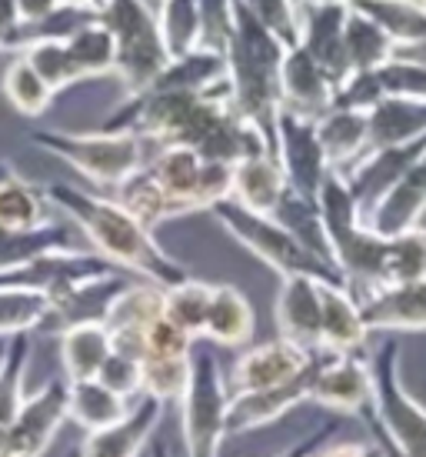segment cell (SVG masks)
I'll return each mask as SVG.
<instances>
[{"label": "cell", "mask_w": 426, "mask_h": 457, "mask_svg": "<svg viewBox=\"0 0 426 457\" xmlns=\"http://www.w3.org/2000/svg\"><path fill=\"white\" fill-rule=\"evenodd\" d=\"M333 97H337V84L326 77L324 67L297 44L287 47V57L280 67V107L320 120L326 111H333Z\"/></svg>", "instance_id": "obj_17"}, {"label": "cell", "mask_w": 426, "mask_h": 457, "mask_svg": "<svg viewBox=\"0 0 426 457\" xmlns=\"http://www.w3.org/2000/svg\"><path fill=\"white\" fill-rule=\"evenodd\" d=\"M97 381L103 387H111L113 394H120L124 401H137V397H143V361L113 351L103 370L97 374Z\"/></svg>", "instance_id": "obj_47"}, {"label": "cell", "mask_w": 426, "mask_h": 457, "mask_svg": "<svg viewBox=\"0 0 426 457\" xmlns=\"http://www.w3.org/2000/svg\"><path fill=\"white\" fill-rule=\"evenodd\" d=\"M213 304V284L197 278H187L174 284V287H163V318L176 324V328L190 334L193 341L203 337L207 328V314Z\"/></svg>", "instance_id": "obj_36"}, {"label": "cell", "mask_w": 426, "mask_h": 457, "mask_svg": "<svg viewBox=\"0 0 426 457\" xmlns=\"http://www.w3.org/2000/svg\"><path fill=\"white\" fill-rule=\"evenodd\" d=\"M51 314V297L24 287H0V337L34 334Z\"/></svg>", "instance_id": "obj_41"}, {"label": "cell", "mask_w": 426, "mask_h": 457, "mask_svg": "<svg viewBox=\"0 0 426 457\" xmlns=\"http://www.w3.org/2000/svg\"><path fill=\"white\" fill-rule=\"evenodd\" d=\"M287 47L297 44V0H240Z\"/></svg>", "instance_id": "obj_48"}, {"label": "cell", "mask_w": 426, "mask_h": 457, "mask_svg": "<svg viewBox=\"0 0 426 457\" xmlns=\"http://www.w3.org/2000/svg\"><path fill=\"white\" fill-rule=\"evenodd\" d=\"M193 354V337L170 324V320L157 318L143 334V361L147 357H190Z\"/></svg>", "instance_id": "obj_49"}, {"label": "cell", "mask_w": 426, "mask_h": 457, "mask_svg": "<svg viewBox=\"0 0 426 457\" xmlns=\"http://www.w3.org/2000/svg\"><path fill=\"white\" fill-rule=\"evenodd\" d=\"M360 314H364L370 334L387 330V334H416L426 330V280L410 284H387L356 297Z\"/></svg>", "instance_id": "obj_18"}, {"label": "cell", "mask_w": 426, "mask_h": 457, "mask_svg": "<svg viewBox=\"0 0 426 457\" xmlns=\"http://www.w3.org/2000/svg\"><path fill=\"white\" fill-rule=\"evenodd\" d=\"M310 401L340 414L373 411V370L364 354H330L324 351L314 374Z\"/></svg>", "instance_id": "obj_10"}, {"label": "cell", "mask_w": 426, "mask_h": 457, "mask_svg": "<svg viewBox=\"0 0 426 457\" xmlns=\"http://www.w3.org/2000/svg\"><path fill=\"white\" fill-rule=\"evenodd\" d=\"M410 280H426V228H414L389 237L387 267H383V284H410Z\"/></svg>", "instance_id": "obj_42"}, {"label": "cell", "mask_w": 426, "mask_h": 457, "mask_svg": "<svg viewBox=\"0 0 426 457\" xmlns=\"http://www.w3.org/2000/svg\"><path fill=\"white\" fill-rule=\"evenodd\" d=\"M423 154H426V137L414 140V144H397V147H376V151H366L364 157L343 174V180L350 184V191H353V197H356V204H360L364 217L400 184L403 174H406Z\"/></svg>", "instance_id": "obj_14"}, {"label": "cell", "mask_w": 426, "mask_h": 457, "mask_svg": "<svg viewBox=\"0 0 426 457\" xmlns=\"http://www.w3.org/2000/svg\"><path fill=\"white\" fill-rule=\"evenodd\" d=\"M113 201L120 204V207H127L130 214L137 217L143 228H160V224H167V220H176V217H184V211L176 207L167 194H163V187L153 180V174L143 167V170H137L134 178H127L117 191L111 194Z\"/></svg>", "instance_id": "obj_35"}, {"label": "cell", "mask_w": 426, "mask_h": 457, "mask_svg": "<svg viewBox=\"0 0 426 457\" xmlns=\"http://www.w3.org/2000/svg\"><path fill=\"white\" fill-rule=\"evenodd\" d=\"M163 314V287L151 280H134L107 311L103 328L111 330L117 354L143 361V334Z\"/></svg>", "instance_id": "obj_16"}, {"label": "cell", "mask_w": 426, "mask_h": 457, "mask_svg": "<svg viewBox=\"0 0 426 457\" xmlns=\"http://www.w3.org/2000/svg\"><path fill=\"white\" fill-rule=\"evenodd\" d=\"M423 224H426V220H423ZM423 224H420V228H423Z\"/></svg>", "instance_id": "obj_60"}, {"label": "cell", "mask_w": 426, "mask_h": 457, "mask_svg": "<svg viewBox=\"0 0 426 457\" xmlns=\"http://www.w3.org/2000/svg\"><path fill=\"white\" fill-rule=\"evenodd\" d=\"M203 167H207V161L197 151H190V147H157L147 170H151L153 180L163 187V194L184 214H193V211H203V201H201Z\"/></svg>", "instance_id": "obj_23"}, {"label": "cell", "mask_w": 426, "mask_h": 457, "mask_svg": "<svg viewBox=\"0 0 426 457\" xmlns=\"http://www.w3.org/2000/svg\"><path fill=\"white\" fill-rule=\"evenodd\" d=\"M287 44L266 30L243 4L233 7V37L226 44V84L230 104L253 128H260L274 144L276 114H280V67Z\"/></svg>", "instance_id": "obj_2"}, {"label": "cell", "mask_w": 426, "mask_h": 457, "mask_svg": "<svg viewBox=\"0 0 426 457\" xmlns=\"http://www.w3.org/2000/svg\"><path fill=\"white\" fill-rule=\"evenodd\" d=\"M347 13H350V4H340V0H297V47L310 54L337 87L350 77L347 51H343Z\"/></svg>", "instance_id": "obj_9"}, {"label": "cell", "mask_w": 426, "mask_h": 457, "mask_svg": "<svg viewBox=\"0 0 426 457\" xmlns=\"http://www.w3.org/2000/svg\"><path fill=\"white\" fill-rule=\"evenodd\" d=\"M233 7L237 0H201V47L226 54L233 37Z\"/></svg>", "instance_id": "obj_46"}, {"label": "cell", "mask_w": 426, "mask_h": 457, "mask_svg": "<svg viewBox=\"0 0 426 457\" xmlns=\"http://www.w3.org/2000/svg\"><path fill=\"white\" fill-rule=\"evenodd\" d=\"M320 284L316 278H287L276 294L280 337L303 351H320Z\"/></svg>", "instance_id": "obj_22"}, {"label": "cell", "mask_w": 426, "mask_h": 457, "mask_svg": "<svg viewBox=\"0 0 426 457\" xmlns=\"http://www.w3.org/2000/svg\"><path fill=\"white\" fill-rule=\"evenodd\" d=\"M333 431V428H324V431H314L307 441H300V445L293 447V451H287V454H280V457H314L320 447H324V441H326V434Z\"/></svg>", "instance_id": "obj_53"}, {"label": "cell", "mask_w": 426, "mask_h": 457, "mask_svg": "<svg viewBox=\"0 0 426 457\" xmlns=\"http://www.w3.org/2000/svg\"><path fill=\"white\" fill-rule=\"evenodd\" d=\"M376 80L387 97H403V101H426V64L410 61V57H393L389 64L376 71Z\"/></svg>", "instance_id": "obj_45"}, {"label": "cell", "mask_w": 426, "mask_h": 457, "mask_svg": "<svg viewBox=\"0 0 426 457\" xmlns=\"http://www.w3.org/2000/svg\"><path fill=\"white\" fill-rule=\"evenodd\" d=\"M370 370H373V420L389 445V457H426V407L403 384L397 341H383L376 347Z\"/></svg>", "instance_id": "obj_6"}, {"label": "cell", "mask_w": 426, "mask_h": 457, "mask_svg": "<svg viewBox=\"0 0 426 457\" xmlns=\"http://www.w3.org/2000/svg\"><path fill=\"white\" fill-rule=\"evenodd\" d=\"M0 90H4V97H7V104H11L13 111L24 117H40L53 101V90L40 80V74L27 64L20 54L4 71Z\"/></svg>", "instance_id": "obj_39"}, {"label": "cell", "mask_w": 426, "mask_h": 457, "mask_svg": "<svg viewBox=\"0 0 426 457\" xmlns=\"http://www.w3.org/2000/svg\"><path fill=\"white\" fill-rule=\"evenodd\" d=\"M67 51H70L77 71H80V80L107 77L117 71V40L101 24V17L84 27V30H77L74 37L67 40Z\"/></svg>", "instance_id": "obj_38"}, {"label": "cell", "mask_w": 426, "mask_h": 457, "mask_svg": "<svg viewBox=\"0 0 426 457\" xmlns=\"http://www.w3.org/2000/svg\"><path fill=\"white\" fill-rule=\"evenodd\" d=\"M20 57L37 71L40 80H44L53 94L74 87L77 80H80V71H77L74 57L67 51V44H53V40L51 44H34V47H27Z\"/></svg>", "instance_id": "obj_44"}, {"label": "cell", "mask_w": 426, "mask_h": 457, "mask_svg": "<svg viewBox=\"0 0 426 457\" xmlns=\"http://www.w3.org/2000/svg\"><path fill=\"white\" fill-rule=\"evenodd\" d=\"M51 207H57L90 244V251L107 257L113 267H120L127 274L151 280L157 287H174L180 280H187V267L176 257L163 251L151 228H143L137 217L127 207L113 201L111 194H90L84 187L53 180L44 187Z\"/></svg>", "instance_id": "obj_1"}, {"label": "cell", "mask_w": 426, "mask_h": 457, "mask_svg": "<svg viewBox=\"0 0 426 457\" xmlns=\"http://www.w3.org/2000/svg\"><path fill=\"white\" fill-rule=\"evenodd\" d=\"M47 191L13 170H0V230H37L51 224Z\"/></svg>", "instance_id": "obj_29"}, {"label": "cell", "mask_w": 426, "mask_h": 457, "mask_svg": "<svg viewBox=\"0 0 426 457\" xmlns=\"http://www.w3.org/2000/svg\"><path fill=\"white\" fill-rule=\"evenodd\" d=\"M67 391L70 381H47L37 394H30L20 414L7 428V454L11 457H40L61 428L70 420L67 414Z\"/></svg>", "instance_id": "obj_11"}, {"label": "cell", "mask_w": 426, "mask_h": 457, "mask_svg": "<svg viewBox=\"0 0 426 457\" xmlns=\"http://www.w3.org/2000/svg\"><path fill=\"white\" fill-rule=\"evenodd\" d=\"M253 330H257V314H253L250 297L233 284H217L203 337L217 347L240 351L253 341Z\"/></svg>", "instance_id": "obj_26"}, {"label": "cell", "mask_w": 426, "mask_h": 457, "mask_svg": "<svg viewBox=\"0 0 426 457\" xmlns=\"http://www.w3.org/2000/svg\"><path fill=\"white\" fill-rule=\"evenodd\" d=\"M34 147L53 154L57 161L74 167L77 174H84L90 184L117 191L127 178H134L137 170L151 164L153 147L151 140L137 137V134H120V130H87V134H74V130H34L30 134Z\"/></svg>", "instance_id": "obj_3"}, {"label": "cell", "mask_w": 426, "mask_h": 457, "mask_svg": "<svg viewBox=\"0 0 426 457\" xmlns=\"http://www.w3.org/2000/svg\"><path fill=\"white\" fill-rule=\"evenodd\" d=\"M163 411H167V404L143 394V397L134 401V407H130V414L124 420H117L107 431L87 434L84 445H80V457H140L143 445L160 428Z\"/></svg>", "instance_id": "obj_21"}, {"label": "cell", "mask_w": 426, "mask_h": 457, "mask_svg": "<svg viewBox=\"0 0 426 457\" xmlns=\"http://www.w3.org/2000/svg\"><path fill=\"white\" fill-rule=\"evenodd\" d=\"M314 457H373V454H370V447H364V445H353V441H337V445L320 447Z\"/></svg>", "instance_id": "obj_52"}, {"label": "cell", "mask_w": 426, "mask_h": 457, "mask_svg": "<svg viewBox=\"0 0 426 457\" xmlns=\"http://www.w3.org/2000/svg\"><path fill=\"white\" fill-rule=\"evenodd\" d=\"M350 7L370 17L397 44V54L426 40V0H353Z\"/></svg>", "instance_id": "obj_30"}, {"label": "cell", "mask_w": 426, "mask_h": 457, "mask_svg": "<svg viewBox=\"0 0 426 457\" xmlns=\"http://www.w3.org/2000/svg\"><path fill=\"white\" fill-rule=\"evenodd\" d=\"M426 137V101L387 97L370 111V151Z\"/></svg>", "instance_id": "obj_33"}, {"label": "cell", "mask_w": 426, "mask_h": 457, "mask_svg": "<svg viewBox=\"0 0 426 457\" xmlns=\"http://www.w3.org/2000/svg\"><path fill=\"white\" fill-rule=\"evenodd\" d=\"M103 4H107V0H94V7H97V11H101Z\"/></svg>", "instance_id": "obj_58"}, {"label": "cell", "mask_w": 426, "mask_h": 457, "mask_svg": "<svg viewBox=\"0 0 426 457\" xmlns=\"http://www.w3.org/2000/svg\"><path fill=\"white\" fill-rule=\"evenodd\" d=\"M130 284H134V278H130L127 270H117V274H107V278H94V280L77 284L70 291H63L61 297H53L51 314L44 318L40 330H44V334H63V330L80 328V324H103L111 304L130 287Z\"/></svg>", "instance_id": "obj_15"}, {"label": "cell", "mask_w": 426, "mask_h": 457, "mask_svg": "<svg viewBox=\"0 0 426 457\" xmlns=\"http://www.w3.org/2000/svg\"><path fill=\"white\" fill-rule=\"evenodd\" d=\"M320 357L324 347L314 354L310 368L297 374L293 381L266 387V391H250V394H230V411H226V437H237V434H250L264 424H274L283 414H290L297 404L310 401V387H314V374L320 368Z\"/></svg>", "instance_id": "obj_12"}, {"label": "cell", "mask_w": 426, "mask_h": 457, "mask_svg": "<svg viewBox=\"0 0 426 457\" xmlns=\"http://www.w3.org/2000/svg\"><path fill=\"white\" fill-rule=\"evenodd\" d=\"M20 27V13H17V0H0V51L11 40V34Z\"/></svg>", "instance_id": "obj_51"}, {"label": "cell", "mask_w": 426, "mask_h": 457, "mask_svg": "<svg viewBox=\"0 0 426 457\" xmlns=\"http://www.w3.org/2000/svg\"><path fill=\"white\" fill-rule=\"evenodd\" d=\"M370 328L347 284H320V347L330 354H364Z\"/></svg>", "instance_id": "obj_19"}, {"label": "cell", "mask_w": 426, "mask_h": 457, "mask_svg": "<svg viewBox=\"0 0 426 457\" xmlns=\"http://www.w3.org/2000/svg\"><path fill=\"white\" fill-rule=\"evenodd\" d=\"M400 57H410V61H420V64H426V40H423V44H416V47H406V51H400Z\"/></svg>", "instance_id": "obj_54"}, {"label": "cell", "mask_w": 426, "mask_h": 457, "mask_svg": "<svg viewBox=\"0 0 426 457\" xmlns=\"http://www.w3.org/2000/svg\"><path fill=\"white\" fill-rule=\"evenodd\" d=\"M63 7H90V11H97V7H94V0H61Z\"/></svg>", "instance_id": "obj_55"}, {"label": "cell", "mask_w": 426, "mask_h": 457, "mask_svg": "<svg viewBox=\"0 0 426 457\" xmlns=\"http://www.w3.org/2000/svg\"><path fill=\"white\" fill-rule=\"evenodd\" d=\"M274 217L303 244V247H307V251H310V254H316L320 261H326V264H333V251H330V241H326L324 217H320L316 201H307V197H300V194L287 191V197H283V204L276 207Z\"/></svg>", "instance_id": "obj_37"}, {"label": "cell", "mask_w": 426, "mask_h": 457, "mask_svg": "<svg viewBox=\"0 0 426 457\" xmlns=\"http://www.w3.org/2000/svg\"><path fill=\"white\" fill-rule=\"evenodd\" d=\"M314 354L316 351H303V347L283 341V337L257 344V347L243 351L233 361L226 387H230V394H250V391L276 387V384H287L310 368Z\"/></svg>", "instance_id": "obj_13"}, {"label": "cell", "mask_w": 426, "mask_h": 457, "mask_svg": "<svg viewBox=\"0 0 426 457\" xmlns=\"http://www.w3.org/2000/svg\"><path fill=\"white\" fill-rule=\"evenodd\" d=\"M316 134L324 144L326 164L337 174H347L370 151V114L333 107L316 120Z\"/></svg>", "instance_id": "obj_25"}, {"label": "cell", "mask_w": 426, "mask_h": 457, "mask_svg": "<svg viewBox=\"0 0 426 457\" xmlns=\"http://www.w3.org/2000/svg\"><path fill=\"white\" fill-rule=\"evenodd\" d=\"M80 230L70 220H51L37 230H0V274L17 270L51 251H77Z\"/></svg>", "instance_id": "obj_27"}, {"label": "cell", "mask_w": 426, "mask_h": 457, "mask_svg": "<svg viewBox=\"0 0 426 457\" xmlns=\"http://www.w3.org/2000/svg\"><path fill=\"white\" fill-rule=\"evenodd\" d=\"M111 354L113 341L103 324H80L61 334V364L67 381H97Z\"/></svg>", "instance_id": "obj_32"}, {"label": "cell", "mask_w": 426, "mask_h": 457, "mask_svg": "<svg viewBox=\"0 0 426 457\" xmlns=\"http://www.w3.org/2000/svg\"><path fill=\"white\" fill-rule=\"evenodd\" d=\"M210 214L220 220V228H224L240 247H247L257 261H264L274 274H280V280L316 278V280H324V284H347L337 267L320 261L316 254H310L276 217L253 214V211L240 207V204L230 201V197L217 204ZM347 287H350V284H347Z\"/></svg>", "instance_id": "obj_4"}, {"label": "cell", "mask_w": 426, "mask_h": 457, "mask_svg": "<svg viewBox=\"0 0 426 457\" xmlns=\"http://www.w3.org/2000/svg\"><path fill=\"white\" fill-rule=\"evenodd\" d=\"M287 178L283 167L276 164L274 154H260V157H247L233 167V191L230 201H237L240 207H247L253 214L274 217L276 207L287 197Z\"/></svg>", "instance_id": "obj_24"}, {"label": "cell", "mask_w": 426, "mask_h": 457, "mask_svg": "<svg viewBox=\"0 0 426 457\" xmlns=\"http://www.w3.org/2000/svg\"><path fill=\"white\" fill-rule=\"evenodd\" d=\"M190 384V357H147L143 394L160 404H180Z\"/></svg>", "instance_id": "obj_43"}, {"label": "cell", "mask_w": 426, "mask_h": 457, "mask_svg": "<svg viewBox=\"0 0 426 457\" xmlns=\"http://www.w3.org/2000/svg\"><path fill=\"white\" fill-rule=\"evenodd\" d=\"M274 157L276 164L283 167L290 191L307 197V201H316L324 180L330 178L324 144L316 134V120L280 107L274 128Z\"/></svg>", "instance_id": "obj_8"}, {"label": "cell", "mask_w": 426, "mask_h": 457, "mask_svg": "<svg viewBox=\"0 0 426 457\" xmlns=\"http://www.w3.org/2000/svg\"><path fill=\"white\" fill-rule=\"evenodd\" d=\"M340 4H353V0H340Z\"/></svg>", "instance_id": "obj_59"}, {"label": "cell", "mask_w": 426, "mask_h": 457, "mask_svg": "<svg viewBox=\"0 0 426 457\" xmlns=\"http://www.w3.org/2000/svg\"><path fill=\"white\" fill-rule=\"evenodd\" d=\"M226 411H230V387L213 351L190 354V384L180 401V428H184V451L187 457H220L226 441Z\"/></svg>", "instance_id": "obj_7"}, {"label": "cell", "mask_w": 426, "mask_h": 457, "mask_svg": "<svg viewBox=\"0 0 426 457\" xmlns=\"http://www.w3.org/2000/svg\"><path fill=\"white\" fill-rule=\"evenodd\" d=\"M426 220V154L416 161L400 184L364 217V224L380 237H400Z\"/></svg>", "instance_id": "obj_20"}, {"label": "cell", "mask_w": 426, "mask_h": 457, "mask_svg": "<svg viewBox=\"0 0 426 457\" xmlns=\"http://www.w3.org/2000/svg\"><path fill=\"white\" fill-rule=\"evenodd\" d=\"M140 4H143L147 11H153V13H157V11H160V7H163V0H140Z\"/></svg>", "instance_id": "obj_56"}, {"label": "cell", "mask_w": 426, "mask_h": 457, "mask_svg": "<svg viewBox=\"0 0 426 457\" xmlns=\"http://www.w3.org/2000/svg\"><path fill=\"white\" fill-rule=\"evenodd\" d=\"M57 7H61V0H17L20 24H37L44 17H51Z\"/></svg>", "instance_id": "obj_50"}, {"label": "cell", "mask_w": 426, "mask_h": 457, "mask_svg": "<svg viewBox=\"0 0 426 457\" xmlns=\"http://www.w3.org/2000/svg\"><path fill=\"white\" fill-rule=\"evenodd\" d=\"M157 90H180V94H217L226 87V54L193 47L184 57H170L157 77Z\"/></svg>", "instance_id": "obj_28"}, {"label": "cell", "mask_w": 426, "mask_h": 457, "mask_svg": "<svg viewBox=\"0 0 426 457\" xmlns=\"http://www.w3.org/2000/svg\"><path fill=\"white\" fill-rule=\"evenodd\" d=\"M153 457H170V447H167V445L160 441V445L153 447Z\"/></svg>", "instance_id": "obj_57"}, {"label": "cell", "mask_w": 426, "mask_h": 457, "mask_svg": "<svg viewBox=\"0 0 426 457\" xmlns=\"http://www.w3.org/2000/svg\"><path fill=\"white\" fill-rule=\"evenodd\" d=\"M157 24L167 54L184 57L193 47H201V0H163Z\"/></svg>", "instance_id": "obj_40"}, {"label": "cell", "mask_w": 426, "mask_h": 457, "mask_svg": "<svg viewBox=\"0 0 426 457\" xmlns=\"http://www.w3.org/2000/svg\"><path fill=\"white\" fill-rule=\"evenodd\" d=\"M130 407L134 401H124L120 394H113L101 381H70V391H67V414L87 434L113 428L117 420L130 414Z\"/></svg>", "instance_id": "obj_31"}, {"label": "cell", "mask_w": 426, "mask_h": 457, "mask_svg": "<svg viewBox=\"0 0 426 457\" xmlns=\"http://www.w3.org/2000/svg\"><path fill=\"white\" fill-rule=\"evenodd\" d=\"M343 51H347V64L353 74H370L380 71L383 64H389L397 57V44L380 30V27L364 17L360 11L347 13V27H343Z\"/></svg>", "instance_id": "obj_34"}, {"label": "cell", "mask_w": 426, "mask_h": 457, "mask_svg": "<svg viewBox=\"0 0 426 457\" xmlns=\"http://www.w3.org/2000/svg\"><path fill=\"white\" fill-rule=\"evenodd\" d=\"M101 24L117 40V71L127 97L143 94L157 84L170 54L163 47L157 13L147 11L140 0H107L101 7Z\"/></svg>", "instance_id": "obj_5"}]
</instances>
